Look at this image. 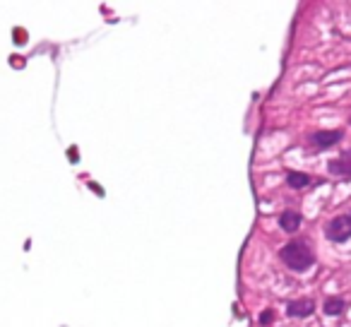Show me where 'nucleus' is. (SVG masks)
Listing matches in <instances>:
<instances>
[{
  "label": "nucleus",
  "mask_w": 351,
  "mask_h": 327,
  "mask_svg": "<svg viewBox=\"0 0 351 327\" xmlns=\"http://www.w3.org/2000/svg\"><path fill=\"white\" fill-rule=\"evenodd\" d=\"M327 171L332 173V176L351 178V147H349V149H344L337 159H332V161L327 164Z\"/></svg>",
  "instance_id": "obj_4"
},
{
  "label": "nucleus",
  "mask_w": 351,
  "mask_h": 327,
  "mask_svg": "<svg viewBox=\"0 0 351 327\" xmlns=\"http://www.w3.org/2000/svg\"><path fill=\"white\" fill-rule=\"evenodd\" d=\"M279 260L287 265L291 272L305 274L315 265V253L308 241H291L279 250Z\"/></svg>",
  "instance_id": "obj_1"
},
{
  "label": "nucleus",
  "mask_w": 351,
  "mask_h": 327,
  "mask_svg": "<svg viewBox=\"0 0 351 327\" xmlns=\"http://www.w3.org/2000/svg\"><path fill=\"white\" fill-rule=\"evenodd\" d=\"M342 140H344V130H315V133H310V145H313L315 152L330 149V147L339 145Z\"/></svg>",
  "instance_id": "obj_3"
},
{
  "label": "nucleus",
  "mask_w": 351,
  "mask_h": 327,
  "mask_svg": "<svg viewBox=\"0 0 351 327\" xmlns=\"http://www.w3.org/2000/svg\"><path fill=\"white\" fill-rule=\"evenodd\" d=\"M344 308H346V301H344L342 296H327L323 303L325 315H342Z\"/></svg>",
  "instance_id": "obj_8"
},
{
  "label": "nucleus",
  "mask_w": 351,
  "mask_h": 327,
  "mask_svg": "<svg viewBox=\"0 0 351 327\" xmlns=\"http://www.w3.org/2000/svg\"><path fill=\"white\" fill-rule=\"evenodd\" d=\"M325 238L327 241H332V243H344V241H349L351 238V209L349 212H344L339 217L330 219L327 224H325Z\"/></svg>",
  "instance_id": "obj_2"
},
{
  "label": "nucleus",
  "mask_w": 351,
  "mask_h": 327,
  "mask_svg": "<svg viewBox=\"0 0 351 327\" xmlns=\"http://www.w3.org/2000/svg\"><path fill=\"white\" fill-rule=\"evenodd\" d=\"M315 313V301L313 299H298L287 303V315L289 318H308Z\"/></svg>",
  "instance_id": "obj_5"
},
{
  "label": "nucleus",
  "mask_w": 351,
  "mask_h": 327,
  "mask_svg": "<svg viewBox=\"0 0 351 327\" xmlns=\"http://www.w3.org/2000/svg\"><path fill=\"white\" fill-rule=\"evenodd\" d=\"M301 214L296 212V209H284L282 214H279V228L282 231H287V234H296L298 228H301Z\"/></svg>",
  "instance_id": "obj_6"
},
{
  "label": "nucleus",
  "mask_w": 351,
  "mask_h": 327,
  "mask_svg": "<svg viewBox=\"0 0 351 327\" xmlns=\"http://www.w3.org/2000/svg\"><path fill=\"white\" fill-rule=\"evenodd\" d=\"M272 322H274V310H272V308L262 310V313H260V325H262V327H269Z\"/></svg>",
  "instance_id": "obj_9"
},
{
  "label": "nucleus",
  "mask_w": 351,
  "mask_h": 327,
  "mask_svg": "<svg viewBox=\"0 0 351 327\" xmlns=\"http://www.w3.org/2000/svg\"><path fill=\"white\" fill-rule=\"evenodd\" d=\"M287 185L291 190H303L310 185V176L303 171H289L287 173Z\"/></svg>",
  "instance_id": "obj_7"
},
{
  "label": "nucleus",
  "mask_w": 351,
  "mask_h": 327,
  "mask_svg": "<svg viewBox=\"0 0 351 327\" xmlns=\"http://www.w3.org/2000/svg\"><path fill=\"white\" fill-rule=\"evenodd\" d=\"M349 123H351V118H349Z\"/></svg>",
  "instance_id": "obj_10"
}]
</instances>
